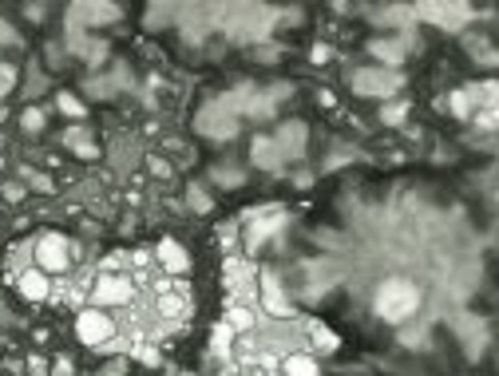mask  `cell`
<instances>
[{"instance_id": "1", "label": "cell", "mask_w": 499, "mask_h": 376, "mask_svg": "<svg viewBox=\"0 0 499 376\" xmlns=\"http://www.w3.org/2000/svg\"><path fill=\"white\" fill-rule=\"evenodd\" d=\"M372 305H376L381 321L404 325V321L420 309V289L412 282H404V278H392V282H385L376 289V301H372Z\"/></svg>"}, {"instance_id": "2", "label": "cell", "mask_w": 499, "mask_h": 376, "mask_svg": "<svg viewBox=\"0 0 499 376\" xmlns=\"http://www.w3.org/2000/svg\"><path fill=\"white\" fill-rule=\"evenodd\" d=\"M72 258H76V246L60 234H40L32 242V266L44 269L48 278H64L72 269Z\"/></svg>"}, {"instance_id": "3", "label": "cell", "mask_w": 499, "mask_h": 376, "mask_svg": "<svg viewBox=\"0 0 499 376\" xmlns=\"http://www.w3.org/2000/svg\"><path fill=\"white\" fill-rule=\"evenodd\" d=\"M76 337H80L87 348H115V341H119V325H115L112 313L87 305V309L76 317Z\"/></svg>"}, {"instance_id": "4", "label": "cell", "mask_w": 499, "mask_h": 376, "mask_svg": "<svg viewBox=\"0 0 499 376\" xmlns=\"http://www.w3.org/2000/svg\"><path fill=\"white\" fill-rule=\"evenodd\" d=\"M353 92L365 99H388L392 92H401V76L388 67H365L353 76Z\"/></svg>"}, {"instance_id": "5", "label": "cell", "mask_w": 499, "mask_h": 376, "mask_svg": "<svg viewBox=\"0 0 499 376\" xmlns=\"http://www.w3.org/2000/svg\"><path fill=\"white\" fill-rule=\"evenodd\" d=\"M131 293H135V285H131L127 273H115V269H107V273H103L96 285H92V305H96V309L123 305V301H131Z\"/></svg>"}, {"instance_id": "6", "label": "cell", "mask_w": 499, "mask_h": 376, "mask_svg": "<svg viewBox=\"0 0 499 376\" xmlns=\"http://www.w3.org/2000/svg\"><path fill=\"white\" fill-rule=\"evenodd\" d=\"M198 131L210 135V139H230L238 131V115L226 107V103H214V107H206L198 115Z\"/></svg>"}, {"instance_id": "7", "label": "cell", "mask_w": 499, "mask_h": 376, "mask_svg": "<svg viewBox=\"0 0 499 376\" xmlns=\"http://www.w3.org/2000/svg\"><path fill=\"white\" fill-rule=\"evenodd\" d=\"M12 278H17V289L28 301H48V297H56V293H52V278L44 273V269H36V266L12 269Z\"/></svg>"}, {"instance_id": "8", "label": "cell", "mask_w": 499, "mask_h": 376, "mask_svg": "<svg viewBox=\"0 0 499 376\" xmlns=\"http://www.w3.org/2000/svg\"><path fill=\"white\" fill-rule=\"evenodd\" d=\"M416 12L424 16V20H436V24H444L448 32H456L467 16H471V8H467V4H420Z\"/></svg>"}, {"instance_id": "9", "label": "cell", "mask_w": 499, "mask_h": 376, "mask_svg": "<svg viewBox=\"0 0 499 376\" xmlns=\"http://www.w3.org/2000/svg\"><path fill=\"white\" fill-rule=\"evenodd\" d=\"M155 258H159V266L171 273V278H178V273H191V253L178 246L175 238H162L159 250H155Z\"/></svg>"}, {"instance_id": "10", "label": "cell", "mask_w": 499, "mask_h": 376, "mask_svg": "<svg viewBox=\"0 0 499 376\" xmlns=\"http://www.w3.org/2000/svg\"><path fill=\"white\" fill-rule=\"evenodd\" d=\"M159 317H167V321H182V317L191 313V297H187V289H171V285L162 282V289H159Z\"/></svg>"}, {"instance_id": "11", "label": "cell", "mask_w": 499, "mask_h": 376, "mask_svg": "<svg viewBox=\"0 0 499 376\" xmlns=\"http://www.w3.org/2000/svg\"><path fill=\"white\" fill-rule=\"evenodd\" d=\"M282 226H286V214H282V210H266L262 218L250 222V230H246V246H250V250L262 246V242L274 234V230H282Z\"/></svg>"}, {"instance_id": "12", "label": "cell", "mask_w": 499, "mask_h": 376, "mask_svg": "<svg viewBox=\"0 0 499 376\" xmlns=\"http://www.w3.org/2000/svg\"><path fill=\"white\" fill-rule=\"evenodd\" d=\"M262 301H266V309H270L274 317H293V305L286 301V293L277 289V282L270 278V273L262 278Z\"/></svg>"}, {"instance_id": "13", "label": "cell", "mask_w": 499, "mask_h": 376, "mask_svg": "<svg viewBox=\"0 0 499 376\" xmlns=\"http://www.w3.org/2000/svg\"><path fill=\"white\" fill-rule=\"evenodd\" d=\"M369 52L376 60H385L388 67H396V63L404 60V52H408V40H372Z\"/></svg>"}, {"instance_id": "14", "label": "cell", "mask_w": 499, "mask_h": 376, "mask_svg": "<svg viewBox=\"0 0 499 376\" xmlns=\"http://www.w3.org/2000/svg\"><path fill=\"white\" fill-rule=\"evenodd\" d=\"M277 163H282L277 143L274 139H254V167H262V171H277Z\"/></svg>"}, {"instance_id": "15", "label": "cell", "mask_w": 499, "mask_h": 376, "mask_svg": "<svg viewBox=\"0 0 499 376\" xmlns=\"http://www.w3.org/2000/svg\"><path fill=\"white\" fill-rule=\"evenodd\" d=\"M274 143H277V151H282V155H286V151L297 155V151H301V143H306V127H301V123H286L282 131H277Z\"/></svg>"}, {"instance_id": "16", "label": "cell", "mask_w": 499, "mask_h": 376, "mask_svg": "<svg viewBox=\"0 0 499 376\" xmlns=\"http://www.w3.org/2000/svg\"><path fill=\"white\" fill-rule=\"evenodd\" d=\"M282 373L286 376H321V368H317V361L309 353H290L286 364H282Z\"/></svg>"}, {"instance_id": "17", "label": "cell", "mask_w": 499, "mask_h": 376, "mask_svg": "<svg viewBox=\"0 0 499 376\" xmlns=\"http://www.w3.org/2000/svg\"><path fill=\"white\" fill-rule=\"evenodd\" d=\"M67 147H72V151H76V155L80 158H96V139H92V135H87V131H80V127H76V131H67Z\"/></svg>"}, {"instance_id": "18", "label": "cell", "mask_w": 499, "mask_h": 376, "mask_svg": "<svg viewBox=\"0 0 499 376\" xmlns=\"http://www.w3.org/2000/svg\"><path fill=\"white\" fill-rule=\"evenodd\" d=\"M76 16H83V20H92V24H96V20H115L119 8H112V4H80Z\"/></svg>"}, {"instance_id": "19", "label": "cell", "mask_w": 499, "mask_h": 376, "mask_svg": "<svg viewBox=\"0 0 499 376\" xmlns=\"http://www.w3.org/2000/svg\"><path fill=\"white\" fill-rule=\"evenodd\" d=\"M226 325H230L234 333H242V329H250V325H254V313H250L246 305H234V309H230V321H226Z\"/></svg>"}, {"instance_id": "20", "label": "cell", "mask_w": 499, "mask_h": 376, "mask_svg": "<svg viewBox=\"0 0 499 376\" xmlns=\"http://www.w3.org/2000/svg\"><path fill=\"white\" fill-rule=\"evenodd\" d=\"M20 123H24V131H28V135L44 131V115H40V107H28L24 115H20Z\"/></svg>"}, {"instance_id": "21", "label": "cell", "mask_w": 499, "mask_h": 376, "mask_svg": "<svg viewBox=\"0 0 499 376\" xmlns=\"http://www.w3.org/2000/svg\"><path fill=\"white\" fill-rule=\"evenodd\" d=\"M17 87V67L12 63H0V99Z\"/></svg>"}, {"instance_id": "22", "label": "cell", "mask_w": 499, "mask_h": 376, "mask_svg": "<svg viewBox=\"0 0 499 376\" xmlns=\"http://www.w3.org/2000/svg\"><path fill=\"white\" fill-rule=\"evenodd\" d=\"M230 337H234V329H230V325H218V329H214V353H230Z\"/></svg>"}, {"instance_id": "23", "label": "cell", "mask_w": 499, "mask_h": 376, "mask_svg": "<svg viewBox=\"0 0 499 376\" xmlns=\"http://www.w3.org/2000/svg\"><path fill=\"white\" fill-rule=\"evenodd\" d=\"M452 111H456V115H471V92H456L452 95Z\"/></svg>"}, {"instance_id": "24", "label": "cell", "mask_w": 499, "mask_h": 376, "mask_svg": "<svg viewBox=\"0 0 499 376\" xmlns=\"http://www.w3.org/2000/svg\"><path fill=\"white\" fill-rule=\"evenodd\" d=\"M60 111H67V115H76V119H80V115H83V103L76 99V95L60 92Z\"/></svg>"}, {"instance_id": "25", "label": "cell", "mask_w": 499, "mask_h": 376, "mask_svg": "<svg viewBox=\"0 0 499 376\" xmlns=\"http://www.w3.org/2000/svg\"><path fill=\"white\" fill-rule=\"evenodd\" d=\"M28 187H32V190H40V194H48V190H56V187H52V178H48V174H36V171H28Z\"/></svg>"}, {"instance_id": "26", "label": "cell", "mask_w": 499, "mask_h": 376, "mask_svg": "<svg viewBox=\"0 0 499 376\" xmlns=\"http://www.w3.org/2000/svg\"><path fill=\"white\" fill-rule=\"evenodd\" d=\"M404 115H408V103H392V107H385V123L396 127V123L404 119Z\"/></svg>"}, {"instance_id": "27", "label": "cell", "mask_w": 499, "mask_h": 376, "mask_svg": "<svg viewBox=\"0 0 499 376\" xmlns=\"http://www.w3.org/2000/svg\"><path fill=\"white\" fill-rule=\"evenodd\" d=\"M8 44H17V32H12L8 20H0V48H8Z\"/></svg>"}, {"instance_id": "28", "label": "cell", "mask_w": 499, "mask_h": 376, "mask_svg": "<svg viewBox=\"0 0 499 376\" xmlns=\"http://www.w3.org/2000/svg\"><path fill=\"white\" fill-rule=\"evenodd\" d=\"M4 198H8V202H20V198H24V187H20V182H4Z\"/></svg>"}, {"instance_id": "29", "label": "cell", "mask_w": 499, "mask_h": 376, "mask_svg": "<svg viewBox=\"0 0 499 376\" xmlns=\"http://www.w3.org/2000/svg\"><path fill=\"white\" fill-rule=\"evenodd\" d=\"M480 127L496 131V127H499V107H496V111H487V115H480Z\"/></svg>"}, {"instance_id": "30", "label": "cell", "mask_w": 499, "mask_h": 376, "mask_svg": "<svg viewBox=\"0 0 499 376\" xmlns=\"http://www.w3.org/2000/svg\"><path fill=\"white\" fill-rule=\"evenodd\" d=\"M309 56H313V63H325V60H329V48H325V44H313V52H309Z\"/></svg>"}, {"instance_id": "31", "label": "cell", "mask_w": 499, "mask_h": 376, "mask_svg": "<svg viewBox=\"0 0 499 376\" xmlns=\"http://www.w3.org/2000/svg\"><path fill=\"white\" fill-rule=\"evenodd\" d=\"M52 376H72V361H56L52 364Z\"/></svg>"}, {"instance_id": "32", "label": "cell", "mask_w": 499, "mask_h": 376, "mask_svg": "<svg viewBox=\"0 0 499 376\" xmlns=\"http://www.w3.org/2000/svg\"><path fill=\"white\" fill-rule=\"evenodd\" d=\"M218 178H222V182H230V187H238V182H242V174H238V171H222Z\"/></svg>"}, {"instance_id": "33", "label": "cell", "mask_w": 499, "mask_h": 376, "mask_svg": "<svg viewBox=\"0 0 499 376\" xmlns=\"http://www.w3.org/2000/svg\"><path fill=\"white\" fill-rule=\"evenodd\" d=\"M191 198H194V206H198V210H206V194H202V190H191Z\"/></svg>"}, {"instance_id": "34", "label": "cell", "mask_w": 499, "mask_h": 376, "mask_svg": "<svg viewBox=\"0 0 499 376\" xmlns=\"http://www.w3.org/2000/svg\"><path fill=\"white\" fill-rule=\"evenodd\" d=\"M151 171H155V174H171V167H167L162 158H151Z\"/></svg>"}, {"instance_id": "35", "label": "cell", "mask_w": 499, "mask_h": 376, "mask_svg": "<svg viewBox=\"0 0 499 376\" xmlns=\"http://www.w3.org/2000/svg\"><path fill=\"white\" fill-rule=\"evenodd\" d=\"M103 376H119V364H112V368H103Z\"/></svg>"}]
</instances>
